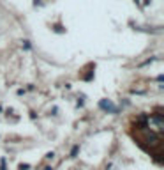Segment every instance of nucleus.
Returning a JSON list of instances; mask_svg holds the SVG:
<instances>
[{"label":"nucleus","instance_id":"nucleus-2","mask_svg":"<svg viewBox=\"0 0 164 170\" xmlns=\"http://www.w3.org/2000/svg\"><path fill=\"white\" fill-rule=\"evenodd\" d=\"M99 106H101L104 112H109V114H116V112H118V108H116V106L111 103L109 99H102V101L99 103Z\"/></svg>","mask_w":164,"mask_h":170},{"label":"nucleus","instance_id":"nucleus-3","mask_svg":"<svg viewBox=\"0 0 164 170\" xmlns=\"http://www.w3.org/2000/svg\"><path fill=\"white\" fill-rule=\"evenodd\" d=\"M78 151H80V145H74V147H72V151H71V156H72V158L78 154Z\"/></svg>","mask_w":164,"mask_h":170},{"label":"nucleus","instance_id":"nucleus-1","mask_svg":"<svg viewBox=\"0 0 164 170\" xmlns=\"http://www.w3.org/2000/svg\"><path fill=\"white\" fill-rule=\"evenodd\" d=\"M147 121V126L150 128V131L153 133H162L164 131V117L162 115H150L145 119Z\"/></svg>","mask_w":164,"mask_h":170}]
</instances>
